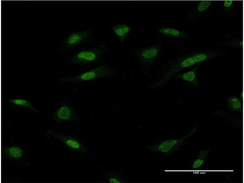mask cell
Masks as SVG:
<instances>
[{
    "mask_svg": "<svg viewBox=\"0 0 244 183\" xmlns=\"http://www.w3.org/2000/svg\"><path fill=\"white\" fill-rule=\"evenodd\" d=\"M220 54V52L217 51H208L193 53L178 59L170 65L168 70L158 81L156 86H159L163 84L174 75L181 70L210 60Z\"/></svg>",
    "mask_w": 244,
    "mask_h": 183,
    "instance_id": "6da1fadb",
    "label": "cell"
},
{
    "mask_svg": "<svg viewBox=\"0 0 244 183\" xmlns=\"http://www.w3.org/2000/svg\"><path fill=\"white\" fill-rule=\"evenodd\" d=\"M115 70L106 64L84 72L74 76L61 79L63 82L77 83L89 81L103 78H111L117 74Z\"/></svg>",
    "mask_w": 244,
    "mask_h": 183,
    "instance_id": "7a4b0ae2",
    "label": "cell"
},
{
    "mask_svg": "<svg viewBox=\"0 0 244 183\" xmlns=\"http://www.w3.org/2000/svg\"><path fill=\"white\" fill-rule=\"evenodd\" d=\"M106 50V47L101 45L94 48L80 51L72 57L70 63L71 64L75 65L97 61L100 59Z\"/></svg>",
    "mask_w": 244,
    "mask_h": 183,
    "instance_id": "3957f363",
    "label": "cell"
},
{
    "mask_svg": "<svg viewBox=\"0 0 244 183\" xmlns=\"http://www.w3.org/2000/svg\"><path fill=\"white\" fill-rule=\"evenodd\" d=\"M160 45L155 44L137 50L135 53L141 64L143 66H149L153 64L159 55Z\"/></svg>",
    "mask_w": 244,
    "mask_h": 183,
    "instance_id": "277c9868",
    "label": "cell"
},
{
    "mask_svg": "<svg viewBox=\"0 0 244 183\" xmlns=\"http://www.w3.org/2000/svg\"><path fill=\"white\" fill-rule=\"evenodd\" d=\"M51 133L53 137L76 152L82 154L88 153L89 150L83 144L76 139L59 133L52 132Z\"/></svg>",
    "mask_w": 244,
    "mask_h": 183,
    "instance_id": "5b68a950",
    "label": "cell"
},
{
    "mask_svg": "<svg viewBox=\"0 0 244 183\" xmlns=\"http://www.w3.org/2000/svg\"><path fill=\"white\" fill-rule=\"evenodd\" d=\"M54 116L59 121H78L79 118L73 108L67 102H64L55 112Z\"/></svg>",
    "mask_w": 244,
    "mask_h": 183,
    "instance_id": "8992f818",
    "label": "cell"
},
{
    "mask_svg": "<svg viewBox=\"0 0 244 183\" xmlns=\"http://www.w3.org/2000/svg\"><path fill=\"white\" fill-rule=\"evenodd\" d=\"M194 132L193 131L184 138L180 139L165 140L150 147L153 151L166 153L170 152L178 148L182 144L184 139Z\"/></svg>",
    "mask_w": 244,
    "mask_h": 183,
    "instance_id": "52a82bcc",
    "label": "cell"
},
{
    "mask_svg": "<svg viewBox=\"0 0 244 183\" xmlns=\"http://www.w3.org/2000/svg\"><path fill=\"white\" fill-rule=\"evenodd\" d=\"M92 34V31L91 30H84L72 33L66 39V45L68 48L74 47L87 41Z\"/></svg>",
    "mask_w": 244,
    "mask_h": 183,
    "instance_id": "ba28073f",
    "label": "cell"
},
{
    "mask_svg": "<svg viewBox=\"0 0 244 183\" xmlns=\"http://www.w3.org/2000/svg\"><path fill=\"white\" fill-rule=\"evenodd\" d=\"M158 31L165 36L177 39H187L190 38L187 33L172 27H162Z\"/></svg>",
    "mask_w": 244,
    "mask_h": 183,
    "instance_id": "9c48e42d",
    "label": "cell"
},
{
    "mask_svg": "<svg viewBox=\"0 0 244 183\" xmlns=\"http://www.w3.org/2000/svg\"><path fill=\"white\" fill-rule=\"evenodd\" d=\"M198 66H197L191 70L184 73L177 75L176 77L188 82L196 87L199 86L196 73Z\"/></svg>",
    "mask_w": 244,
    "mask_h": 183,
    "instance_id": "30bf717a",
    "label": "cell"
},
{
    "mask_svg": "<svg viewBox=\"0 0 244 183\" xmlns=\"http://www.w3.org/2000/svg\"><path fill=\"white\" fill-rule=\"evenodd\" d=\"M212 2L210 0L201 1L192 11L188 15L189 18L192 20L194 19L195 16H197L204 13L209 8L212 4Z\"/></svg>",
    "mask_w": 244,
    "mask_h": 183,
    "instance_id": "8fae6325",
    "label": "cell"
},
{
    "mask_svg": "<svg viewBox=\"0 0 244 183\" xmlns=\"http://www.w3.org/2000/svg\"><path fill=\"white\" fill-rule=\"evenodd\" d=\"M112 29L122 43H123L125 38L131 31L129 27L125 24L116 25L112 27Z\"/></svg>",
    "mask_w": 244,
    "mask_h": 183,
    "instance_id": "7c38bea8",
    "label": "cell"
},
{
    "mask_svg": "<svg viewBox=\"0 0 244 183\" xmlns=\"http://www.w3.org/2000/svg\"><path fill=\"white\" fill-rule=\"evenodd\" d=\"M226 103L229 109L232 111L242 113V100L238 97L231 95L228 98Z\"/></svg>",
    "mask_w": 244,
    "mask_h": 183,
    "instance_id": "4fadbf2b",
    "label": "cell"
},
{
    "mask_svg": "<svg viewBox=\"0 0 244 183\" xmlns=\"http://www.w3.org/2000/svg\"><path fill=\"white\" fill-rule=\"evenodd\" d=\"M210 149H205L201 150L196 158L193 162L191 168L196 169L201 167L204 164L209 153Z\"/></svg>",
    "mask_w": 244,
    "mask_h": 183,
    "instance_id": "5bb4252c",
    "label": "cell"
},
{
    "mask_svg": "<svg viewBox=\"0 0 244 183\" xmlns=\"http://www.w3.org/2000/svg\"><path fill=\"white\" fill-rule=\"evenodd\" d=\"M5 153L8 156L14 159L20 158L22 156L23 154L22 149L15 146L7 147L5 149Z\"/></svg>",
    "mask_w": 244,
    "mask_h": 183,
    "instance_id": "9a60e30c",
    "label": "cell"
},
{
    "mask_svg": "<svg viewBox=\"0 0 244 183\" xmlns=\"http://www.w3.org/2000/svg\"><path fill=\"white\" fill-rule=\"evenodd\" d=\"M8 102L13 104L20 106L28 107L34 111L39 113V112L35 108L28 100L21 99H9Z\"/></svg>",
    "mask_w": 244,
    "mask_h": 183,
    "instance_id": "2e32d148",
    "label": "cell"
},
{
    "mask_svg": "<svg viewBox=\"0 0 244 183\" xmlns=\"http://www.w3.org/2000/svg\"><path fill=\"white\" fill-rule=\"evenodd\" d=\"M107 181L110 183H120L124 181L117 175L113 173L108 174L107 177Z\"/></svg>",
    "mask_w": 244,
    "mask_h": 183,
    "instance_id": "e0dca14e",
    "label": "cell"
},
{
    "mask_svg": "<svg viewBox=\"0 0 244 183\" xmlns=\"http://www.w3.org/2000/svg\"><path fill=\"white\" fill-rule=\"evenodd\" d=\"M234 2L232 0H224L223 3V7L225 11L230 10L233 6Z\"/></svg>",
    "mask_w": 244,
    "mask_h": 183,
    "instance_id": "ac0fdd59",
    "label": "cell"
},
{
    "mask_svg": "<svg viewBox=\"0 0 244 183\" xmlns=\"http://www.w3.org/2000/svg\"><path fill=\"white\" fill-rule=\"evenodd\" d=\"M240 99L242 100H242L243 99V92H241L240 93Z\"/></svg>",
    "mask_w": 244,
    "mask_h": 183,
    "instance_id": "d6986e66",
    "label": "cell"
}]
</instances>
